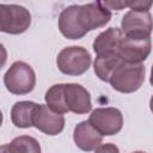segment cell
<instances>
[{"mask_svg":"<svg viewBox=\"0 0 153 153\" xmlns=\"http://www.w3.org/2000/svg\"><path fill=\"white\" fill-rule=\"evenodd\" d=\"M151 37L147 38H130L123 37L118 47V56L124 62L140 63L145 61L151 53Z\"/></svg>","mask_w":153,"mask_h":153,"instance_id":"obj_9","label":"cell"},{"mask_svg":"<svg viewBox=\"0 0 153 153\" xmlns=\"http://www.w3.org/2000/svg\"><path fill=\"white\" fill-rule=\"evenodd\" d=\"M36 103L23 100L17 102L11 109V120L12 123L18 128H29L32 127V115L36 108Z\"/></svg>","mask_w":153,"mask_h":153,"instance_id":"obj_14","label":"cell"},{"mask_svg":"<svg viewBox=\"0 0 153 153\" xmlns=\"http://www.w3.org/2000/svg\"><path fill=\"white\" fill-rule=\"evenodd\" d=\"M104 6L109 10H115V11H121L127 7L124 0H102Z\"/></svg>","mask_w":153,"mask_h":153,"instance_id":"obj_18","label":"cell"},{"mask_svg":"<svg viewBox=\"0 0 153 153\" xmlns=\"http://www.w3.org/2000/svg\"><path fill=\"white\" fill-rule=\"evenodd\" d=\"M1 152H7V153H18V152H31V153H39L41 152V146L39 142L27 135H23L19 137H16L11 143L2 146L0 148Z\"/></svg>","mask_w":153,"mask_h":153,"instance_id":"obj_16","label":"cell"},{"mask_svg":"<svg viewBox=\"0 0 153 153\" xmlns=\"http://www.w3.org/2000/svg\"><path fill=\"white\" fill-rule=\"evenodd\" d=\"M111 12L99 2L72 5L66 7L59 17V29L68 39H79L88 31L108 24Z\"/></svg>","mask_w":153,"mask_h":153,"instance_id":"obj_1","label":"cell"},{"mask_svg":"<svg viewBox=\"0 0 153 153\" xmlns=\"http://www.w3.org/2000/svg\"><path fill=\"white\" fill-rule=\"evenodd\" d=\"M149 82L153 86V66H152V69H151V79H149Z\"/></svg>","mask_w":153,"mask_h":153,"instance_id":"obj_20","label":"cell"},{"mask_svg":"<svg viewBox=\"0 0 153 153\" xmlns=\"http://www.w3.org/2000/svg\"><path fill=\"white\" fill-rule=\"evenodd\" d=\"M122 59L118 56V54H103L97 55L93 68L97 76L103 81H109L114 71L122 63Z\"/></svg>","mask_w":153,"mask_h":153,"instance_id":"obj_13","label":"cell"},{"mask_svg":"<svg viewBox=\"0 0 153 153\" xmlns=\"http://www.w3.org/2000/svg\"><path fill=\"white\" fill-rule=\"evenodd\" d=\"M45 102L49 108L60 114L68 112V106L65 97V84L53 85L45 93Z\"/></svg>","mask_w":153,"mask_h":153,"instance_id":"obj_15","label":"cell"},{"mask_svg":"<svg viewBox=\"0 0 153 153\" xmlns=\"http://www.w3.org/2000/svg\"><path fill=\"white\" fill-rule=\"evenodd\" d=\"M56 63L63 74L81 75L91 66V55L82 47H67L59 53Z\"/></svg>","mask_w":153,"mask_h":153,"instance_id":"obj_4","label":"cell"},{"mask_svg":"<svg viewBox=\"0 0 153 153\" xmlns=\"http://www.w3.org/2000/svg\"><path fill=\"white\" fill-rule=\"evenodd\" d=\"M149 108H151V111L153 112V96H152V98L149 100Z\"/></svg>","mask_w":153,"mask_h":153,"instance_id":"obj_21","label":"cell"},{"mask_svg":"<svg viewBox=\"0 0 153 153\" xmlns=\"http://www.w3.org/2000/svg\"><path fill=\"white\" fill-rule=\"evenodd\" d=\"M73 139L80 149L93 151L102 145L103 135L88 121H82L74 128Z\"/></svg>","mask_w":153,"mask_h":153,"instance_id":"obj_11","label":"cell"},{"mask_svg":"<svg viewBox=\"0 0 153 153\" xmlns=\"http://www.w3.org/2000/svg\"><path fill=\"white\" fill-rule=\"evenodd\" d=\"M122 32L130 38H147L151 37L153 29V19L148 11H129L121 23Z\"/></svg>","mask_w":153,"mask_h":153,"instance_id":"obj_6","label":"cell"},{"mask_svg":"<svg viewBox=\"0 0 153 153\" xmlns=\"http://www.w3.org/2000/svg\"><path fill=\"white\" fill-rule=\"evenodd\" d=\"M96 151H98V152H102V151H115V152H117L118 148L115 147V146H112V145H105V146H100V145H99V146L96 148Z\"/></svg>","mask_w":153,"mask_h":153,"instance_id":"obj_19","label":"cell"},{"mask_svg":"<svg viewBox=\"0 0 153 153\" xmlns=\"http://www.w3.org/2000/svg\"><path fill=\"white\" fill-rule=\"evenodd\" d=\"M145 80V67L140 63L122 62L112 73L109 82L112 88L122 93L137 91Z\"/></svg>","mask_w":153,"mask_h":153,"instance_id":"obj_2","label":"cell"},{"mask_svg":"<svg viewBox=\"0 0 153 153\" xmlns=\"http://www.w3.org/2000/svg\"><path fill=\"white\" fill-rule=\"evenodd\" d=\"M124 2L134 11H148L153 5V0H124Z\"/></svg>","mask_w":153,"mask_h":153,"instance_id":"obj_17","label":"cell"},{"mask_svg":"<svg viewBox=\"0 0 153 153\" xmlns=\"http://www.w3.org/2000/svg\"><path fill=\"white\" fill-rule=\"evenodd\" d=\"M124 37L122 29L110 27L97 36L93 42V50L97 55L117 54L122 38Z\"/></svg>","mask_w":153,"mask_h":153,"instance_id":"obj_12","label":"cell"},{"mask_svg":"<svg viewBox=\"0 0 153 153\" xmlns=\"http://www.w3.org/2000/svg\"><path fill=\"white\" fill-rule=\"evenodd\" d=\"M4 82L13 94H26L31 92L36 85V75L30 65L17 61L5 73Z\"/></svg>","mask_w":153,"mask_h":153,"instance_id":"obj_3","label":"cell"},{"mask_svg":"<svg viewBox=\"0 0 153 153\" xmlns=\"http://www.w3.org/2000/svg\"><path fill=\"white\" fill-rule=\"evenodd\" d=\"M88 122L103 136H111L122 129L123 116L116 108H98L91 112Z\"/></svg>","mask_w":153,"mask_h":153,"instance_id":"obj_7","label":"cell"},{"mask_svg":"<svg viewBox=\"0 0 153 153\" xmlns=\"http://www.w3.org/2000/svg\"><path fill=\"white\" fill-rule=\"evenodd\" d=\"M65 97L68 110L82 115L91 110V96L90 92L79 84H65Z\"/></svg>","mask_w":153,"mask_h":153,"instance_id":"obj_10","label":"cell"},{"mask_svg":"<svg viewBox=\"0 0 153 153\" xmlns=\"http://www.w3.org/2000/svg\"><path fill=\"white\" fill-rule=\"evenodd\" d=\"M31 14L27 8L19 5H0V30L5 33L19 35L29 29Z\"/></svg>","mask_w":153,"mask_h":153,"instance_id":"obj_5","label":"cell"},{"mask_svg":"<svg viewBox=\"0 0 153 153\" xmlns=\"http://www.w3.org/2000/svg\"><path fill=\"white\" fill-rule=\"evenodd\" d=\"M32 123L38 130L47 135H57L63 130L65 117L63 114L54 111L51 108L44 104H37L33 115Z\"/></svg>","mask_w":153,"mask_h":153,"instance_id":"obj_8","label":"cell"}]
</instances>
